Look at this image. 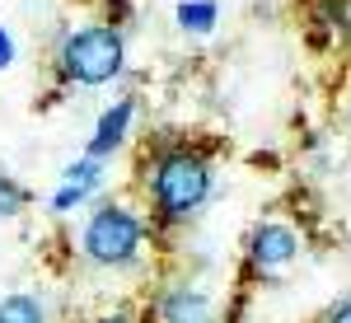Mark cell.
Segmentation results:
<instances>
[{"label": "cell", "mask_w": 351, "mask_h": 323, "mask_svg": "<svg viewBox=\"0 0 351 323\" xmlns=\"http://www.w3.org/2000/svg\"><path fill=\"white\" fill-rule=\"evenodd\" d=\"M145 183H150V202H155L160 220H188L211 197V164L188 145H173L150 160Z\"/></svg>", "instance_id": "6da1fadb"}, {"label": "cell", "mask_w": 351, "mask_h": 323, "mask_svg": "<svg viewBox=\"0 0 351 323\" xmlns=\"http://www.w3.org/2000/svg\"><path fill=\"white\" fill-rule=\"evenodd\" d=\"M141 248H145V220L127 206H99V211L84 220L80 230V253L94 263V267H132L136 258H141Z\"/></svg>", "instance_id": "7a4b0ae2"}, {"label": "cell", "mask_w": 351, "mask_h": 323, "mask_svg": "<svg viewBox=\"0 0 351 323\" xmlns=\"http://www.w3.org/2000/svg\"><path fill=\"white\" fill-rule=\"evenodd\" d=\"M122 61H127L122 33L104 24L75 28L56 47V66H61V75L71 84H108L112 75H122Z\"/></svg>", "instance_id": "3957f363"}, {"label": "cell", "mask_w": 351, "mask_h": 323, "mask_svg": "<svg viewBox=\"0 0 351 323\" xmlns=\"http://www.w3.org/2000/svg\"><path fill=\"white\" fill-rule=\"evenodd\" d=\"M295 258H300V235L291 225H281V220H263L248 235V263L258 272H276L286 263H295Z\"/></svg>", "instance_id": "277c9868"}, {"label": "cell", "mask_w": 351, "mask_h": 323, "mask_svg": "<svg viewBox=\"0 0 351 323\" xmlns=\"http://www.w3.org/2000/svg\"><path fill=\"white\" fill-rule=\"evenodd\" d=\"M155 319L160 323H216V300L206 296L202 286H164L155 300Z\"/></svg>", "instance_id": "5b68a950"}, {"label": "cell", "mask_w": 351, "mask_h": 323, "mask_svg": "<svg viewBox=\"0 0 351 323\" xmlns=\"http://www.w3.org/2000/svg\"><path fill=\"white\" fill-rule=\"evenodd\" d=\"M132 112L136 104L132 99H117V104L99 117V127H94V136H89V160H104V155H112L122 141H127V127H132Z\"/></svg>", "instance_id": "8992f818"}, {"label": "cell", "mask_w": 351, "mask_h": 323, "mask_svg": "<svg viewBox=\"0 0 351 323\" xmlns=\"http://www.w3.org/2000/svg\"><path fill=\"white\" fill-rule=\"evenodd\" d=\"M0 323H47V304L38 296H24V291L0 296Z\"/></svg>", "instance_id": "52a82bcc"}, {"label": "cell", "mask_w": 351, "mask_h": 323, "mask_svg": "<svg viewBox=\"0 0 351 323\" xmlns=\"http://www.w3.org/2000/svg\"><path fill=\"white\" fill-rule=\"evenodd\" d=\"M216 0H183L178 5V28L183 33H197V38H206L211 28H216Z\"/></svg>", "instance_id": "ba28073f"}, {"label": "cell", "mask_w": 351, "mask_h": 323, "mask_svg": "<svg viewBox=\"0 0 351 323\" xmlns=\"http://www.w3.org/2000/svg\"><path fill=\"white\" fill-rule=\"evenodd\" d=\"M99 183H104V164L99 160H75L71 169H66V178H61V188H75L80 197H89Z\"/></svg>", "instance_id": "9c48e42d"}, {"label": "cell", "mask_w": 351, "mask_h": 323, "mask_svg": "<svg viewBox=\"0 0 351 323\" xmlns=\"http://www.w3.org/2000/svg\"><path fill=\"white\" fill-rule=\"evenodd\" d=\"M28 206V192L14 183V178H5L0 174V220H14V215Z\"/></svg>", "instance_id": "30bf717a"}, {"label": "cell", "mask_w": 351, "mask_h": 323, "mask_svg": "<svg viewBox=\"0 0 351 323\" xmlns=\"http://www.w3.org/2000/svg\"><path fill=\"white\" fill-rule=\"evenodd\" d=\"M10 66H14V33L0 28V71H10Z\"/></svg>", "instance_id": "8fae6325"}, {"label": "cell", "mask_w": 351, "mask_h": 323, "mask_svg": "<svg viewBox=\"0 0 351 323\" xmlns=\"http://www.w3.org/2000/svg\"><path fill=\"white\" fill-rule=\"evenodd\" d=\"M324 323H351V300H337V304L324 314Z\"/></svg>", "instance_id": "7c38bea8"}, {"label": "cell", "mask_w": 351, "mask_h": 323, "mask_svg": "<svg viewBox=\"0 0 351 323\" xmlns=\"http://www.w3.org/2000/svg\"><path fill=\"white\" fill-rule=\"evenodd\" d=\"M94 323H136L127 309H112V314H104V319H94Z\"/></svg>", "instance_id": "4fadbf2b"}]
</instances>
